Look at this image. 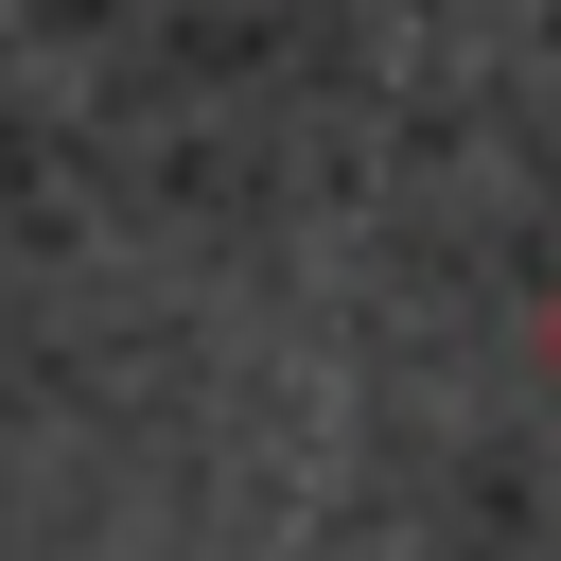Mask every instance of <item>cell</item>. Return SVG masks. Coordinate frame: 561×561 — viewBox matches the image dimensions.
<instances>
[{"label": "cell", "mask_w": 561, "mask_h": 561, "mask_svg": "<svg viewBox=\"0 0 561 561\" xmlns=\"http://www.w3.org/2000/svg\"><path fill=\"white\" fill-rule=\"evenodd\" d=\"M543 351H561V316H543Z\"/></svg>", "instance_id": "obj_1"}]
</instances>
